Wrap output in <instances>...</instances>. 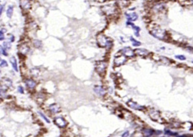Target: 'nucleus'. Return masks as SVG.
I'll use <instances>...</instances> for the list:
<instances>
[{
	"instance_id": "412c9836",
	"label": "nucleus",
	"mask_w": 193,
	"mask_h": 137,
	"mask_svg": "<svg viewBox=\"0 0 193 137\" xmlns=\"http://www.w3.org/2000/svg\"><path fill=\"white\" fill-rule=\"evenodd\" d=\"M6 32V30L4 28H2L0 30V41L4 40L5 39V37H4V33Z\"/></svg>"
},
{
	"instance_id": "2f4dec72",
	"label": "nucleus",
	"mask_w": 193,
	"mask_h": 137,
	"mask_svg": "<svg viewBox=\"0 0 193 137\" xmlns=\"http://www.w3.org/2000/svg\"><path fill=\"white\" fill-rule=\"evenodd\" d=\"M128 135H129V132H126V133H125L124 134H123L122 137H127V136H128Z\"/></svg>"
},
{
	"instance_id": "39448f33",
	"label": "nucleus",
	"mask_w": 193,
	"mask_h": 137,
	"mask_svg": "<svg viewBox=\"0 0 193 137\" xmlns=\"http://www.w3.org/2000/svg\"><path fill=\"white\" fill-rule=\"evenodd\" d=\"M127 104L128 105L129 107H131L133 109L136 110H139V111H144L146 110V107L142 106H140L137 103L135 102L132 101H129L127 103Z\"/></svg>"
},
{
	"instance_id": "72a5a7b5",
	"label": "nucleus",
	"mask_w": 193,
	"mask_h": 137,
	"mask_svg": "<svg viewBox=\"0 0 193 137\" xmlns=\"http://www.w3.org/2000/svg\"><path fill=\"white\" fill-rule=\"evenodd\" d=\"M0 61H1V57H0Z\"/></svg>"
},
{
	"instance_id": "9d476101",
	"label": "nucleus",
	"mask_w": 193,
	"mask_h": 137,
	"mask_svg": "<svg viewBox=\"0 0 193 137\" xmlns=\"http://www.w3.org/2000/svg\"><path fill=\"white\" fill-rule=\"evenodd\" d=\"M20 6L23 10H29L31 7L29 0H20Z\"/></svg>"
},
{
	"instance_id": "4468645a",
	"label": "nucleus",
	"mask_w": 193,
	"mask_h": 137,
	"mask_svg": "<svg viewBox=\"0 0 193 137\" xmlns=\"http://www.w3.org/2000/svg\"><path fill=\"white\" fill-rule=\"evenodd\" d=\"M10 62L11 65H12V67L13 68V69L15 70L16 72L18 71V65H17V62L16 59L14 56H11V58L10 59Z\"/></svg>"
},
{
	"instance_id": "aec40b11",
	"label": "nucleus",
	"mask_w": 193,
	"mask_h": 137,
	"mask_svg": "<svg viewBox=\"0 0 193 137\" xmlns=\"http://www.w3.org/2000/svg\"><path fill=\"white\" fill-rule=\"evenodd\" d=\"M130 41H131L132 42V44L134 46H139L141 45V43L140 42L136 40L135 39H134V38L131 37H130Z\"/></svg>"
},
{
	"instance_id": "473e14b6",
	"label": "nucleus",
	"mask_w": 193,
	"mask_h": 137,
	"mask_svg": "<svg viewBox=\"0 0 193 137\" xmlns=\"http://www.w3.org/2000/svg\"><path fill=\"white\" fill-rule=\"evenodd\" d=\"M10 39H11V42H13L14 40V37L13 36H11Z\"/></svg>"
},
{
	"instance_id": "6ab92c4d",
	"label": "nucleus",
	"mask_w": 193,
	"mask_h": 137,
	"mask_svg": "<svg viewBox=\"0 0 193 137\" xmlns=\"http://www.w3.org/2000/svg\"><path fill=\"white\" fill-rule=\"evenodd\" d=\"M20 51L22 52V54H26L29 51V47L27 46H26V45H23L20 48Z\"/></svg>"
},
{
	"instance_id": "f3484780",
	"label": "nucleus",
	"mask_w": 193,
	"mask_h": 137,
	"mask_svg": "<svg viewBox=\"0 0 193 137\" xmlns=\"http://www.w3.org/2000/svg\"><path fill=\"white\" fill-rule=\"evenodd\" d=\"M13 10L14 8L13 6H8L6 11L7 16H8V18H11V16H12L13 14Z\"/></svg>"
},
{
	"instance_id": "dca6fc26",
	"label": "nucleus",
	"mask_w": 193,
	"mask_h": 137,
	"mask_svg": "<svg viewBox=\"0 0 193 137\" xmlns=\"http://www.w3.org/2000/svg\"><path fill=\"white\" fill-rule=\"evenodd\" d=\"M126 16H127V19L130 21H135L137 19L138 15L135 12H133L131 14H126Z\"/></svg>"
},
{
	"instance_id": "20e7f679",
	"label": "nucleus",
	"mask_w": 193,
	"mask_h": 137,
	"mask_svg": "<svg viewBox=\"0 0 193 137\" xmlns=\"http://www.w3.org/2000/svg\"><path fill=\"white\" fill-rule=\"evenodd\" d=\"M127 61V57L123 55L122 54H120L115 56L114 59V64L116 67H120L124 64Z\"/></svg>"
},
{
	"instance_id": "2eb2a0df",
	"label": "nucleus",
	"mask_w": 193,
	"mask_h": 137,
	"mask_svg": "<svg viewBox=\"0 0 193 137\" xmlns=\"http://www.w3.org/2000/svg\"><path fill=\"white\" fill-rule=\"evenodd\" d=\"M49 108H50V111L53 113H55V114L58 113L60 111V107L58 104L55 103L51 104Z\"/></svg>"
},
{
	"instance_id": "f704fd0d",
	"label": "nucleus",
	"mask_w": 193,
	"mask_h": 137,
	"mask_svg": "<svg viewBox=\"0 0 193 137\" xmlns=\"http://www.w3.org/2000/svg\"><path fill=\"white\" fill-rule=\"evenodd\" d=\"M0 72H1V70H0Z\"/></svg>"
},
{
	"instance_id": "bb28decb",
	"label": "nucleus",
	"mask_w": 193,
	"mask_h": 137,
	"mask_svg": "<svg viewBox=\"0 0 193 137\" xmlns=\"http://www.w3.org/2000/svg\"><path fill=\"white\" fill-rule=\"evenodd\" d=\"M0 53H2L5 56H8V53L6 51L5 49L3 48L1 46H0Z\"/></svg>"
},
{
	"instance_id": "ddd939ff",
	"label": "nucleus",
	"mask_w": 193,
	"mask_h": 137,
	"mask_svg": "<svg viewBox=\"0 0 193 137\" xmlns=\"http://www.w3.org/2000/svg\"><path fill=\"white\" fill-rule=\"evenodd\" d=\"M25 85L28 88L32 89L36 86V82L31 79H28V80H25Z\"/></svg>"
},
{
	"instance_id": "b1692460",
	"label": "nucleus",
	"mask_w": 193,
	"mask_h": 137,
	"mask_svg": "<svg viewBox=\"0 0 193 137\" xmlns=\"http://www.w3.org/2000/svg\"><path fill=\"white\" fill-rule=\"evenodd\" d=\"M38 114H39L40 115V116L41 117H42V118H43L44 120L46 121V122H47V123H50V121H49V120L48 119V118L46 117V116H45L43 114H42V113L41 112H38Z\"/></svg>"
},
{
	"instance_id": "f03ea898",
	"label": "nucleus",
	"mask_w": 193,
	"mask_h": 137,
	"mask_svg": "<svg viewBox=\"0 0 193 137\" xmlns=\"http://www.w3.org/2000/svg\"><path fill=\"white\" fill-rule=\"evenodd\" d=\"M150 33L153 36L159 39H164L166 37V32L159 26H153L150 30Z\"/></svg>"
},
{
	"instance_id": "7c9ffc66",
	"label": "nucleus",
	"mask_w": 193,
	"mask_h": 137,
	"mask_svg": "<svg viewBox=\"0 0 193 137\" xmlns=\"http://www.w3.org/2000/svg\"><path fill=\"white\" fill-rule=\"evenodd\" d=\"M3 9H4V6H3L2 5H0V16H1V14H2Z\"/></svg>"
},
{
	"instance_id": "f257e3e1",
	"label": "nucleus",
	"mask_w": 193,
	"mask_h": 137,
	"mask_svg": "<svg viewBox=\"0 0 193 137\" xmlns=\"http://www.w3.org/2000/svg\"><path fill=\"white\" fill-rule=\"evenodd\" d=\"M97 41L98 45L102 47H106L109 49L111 48L113 45L112 39L110 38L107 37L103 34L98 35L97 37Z\"/></svg>"
},
{
	"instance_id": "a211bd4d",
	"label": "nucleus",
	"mask_w": 193,
	"mask_h": 137,
	"mask_svg": "<svg viewBox=\"0 0 193 137\" xmlns=\"http://www.w3.org/2000/svg\"><path fill=\"white\" fill-rule=\"evenodd\" d=\"M127 23V24L131 25L133 29H135V35H136V36H137V37L139 36V31H140V28L138 27L135 26V25L134 24L131 23V22H128Z\"/></svg>"
},
{
	"instance_id": "9b49d317",
	"label": "nucleus",
	"mask_w": 193,
	"mask_h": 137,
	"mask_svg": "<svg viewBox=\"0 0 193 137\" xmlns=\"http://www.w3.org/2000/svg\"><path fill=\"white\" fill-rule=\"evenodd\" d=\"M93 90H94L95 92L97 95L100 96H104L106 93L105 90L103 87L99 85L95 86L94 87V89H93Z\"/></svg>"
},
{
	"instance_id": "393cba45",
	"label": "nucleus",
	"mask_w": 193,
	"mask_h": 137,
	"mask_svg": "<svg viewBox=\"0 0 193 137\" xmlns=\"http://www.w3.org/2000/svg\"><path fill=\"white\" fill-rule=\"evenodd\" d=\"M165 134L168 135H172V136H177V133L172 132L171 131L169 130H165Z\"/></svg>"
},
{
	"instance_id": "cd10ccee",
	"label": "nucleus",
	"mask_w": 193,
	"mask_h": 137,
	"mask_svg": "<svg viewBox=\"0 0 193 137\" xmlns=\"http://www.w3.org/2000/svg\"><path fill=\"white\" fill-rule=\"evenodd\" d=\"M8 64L5 60H2V62H1V63H0V67H8Z\"/></svg>"
},
{
	"instance_id": "6e6552de",
	"label": "nucleus",
	"mask_w": 193,
	"mask_h": 137,
	"mask_svg": "<svg viewBox=\"0 0 193 137\" xmlns=\"http://www.w3.org/2000/svg\"><path fill=\"white\" fill-rule=\"evenodd\" d=\"M149 116L154 121H157L159 119L160 117V114L159 111L155 110H151L149 112Z\"/></svg>"
},
{
	"instance_id": "0eeeda50",
	"label": "nucleus",
	"mask_w": 193,
	"mask_h": 137,
	"mask_svg": "<svg viewBox=\"0 0 193 137\" xmlns=\"http://www.w3.org/2000/svg\"><path fill=\"white\" fill-rule=\"evenodd\" d=\"M54 122H55V124L57 126L61 128H65L67 125V122H66V120L62 117H57L55 118Z\"/></svg>"
},
{
	"instance_id": "4be33fe9",
	"label": "nucleus",
	"mask_w": 193,
	"mask_h": 137,
	"mask_svg": "<svg viewBox=\"0 0 193 137\" xmlns=\"http://www.w3.org/2000/svg\"><path fill=\"white\" fill-rule=\"evenodd\" d=\"M6 86H5L0 87V97H4V96H5L6 93Z\"/></svg>"
},
{
	"instance_id": "c85d7f7f",
	"label": "nucleus",
	"mask_w": 193,
	"mask_h": 137,
	"mask_svg": "<svg viewBox=\"0 0 193 137\" xmlns=\"http://www.w3.org/2000/svg\"><path fill=\"white\" fill-rule=\"evenodd\" d=\"M175 57H176V58L180 59V60H185V59H186L185 56H184V55H176L175 56Z\"/></svg>"
},
{
	"instance_id": "a878e982",
	"label": "nucleus",
	"mask_w": 193,
	"mask_h": 137,
	"mask_svg": "<svg viewBox=\"0 0 193 137\" xmlns=\"http://www.w3.org/2000/svg\"><path fill=\"white\" fill-rule=\"evenodd\" d=\"M4 46L5 49H10L11 47V45L9 42H4Z\"/></svg>"
},
{
	"instance_id": "5701e85b",
	"label": "nucleus",
	"mask_w": 193,
	"mask_h": 137,
	"mask_svg": "<svg viewBox=\"0 0 193 137\" xmlns=\"http://www.w3.org/2000/svg\"><path fill=\"white\" fill-rule=\"evenodd\" d=\"M34 45L35 47L37 48H39L42 46V42L38 40V39H35L34 41Z\"/></svg>"
},
{
	"instance_id": "423d86ee",
	"label": "nucleus",
	"mask_w": 193,
	"mask_h": 137,
	"mask_svg": "<svg viewBox=\"0 0 193 137\" xmlns=\"http://www.w3.org/2000/svg\"><path fill=\"white\" fill-rule=\"evenodd\" d=\"M122 54L127 58H133L135 55L134 50H133L130 47H126L122 49L121 51Z\"/></svg>"
},
{
	"instance_id": "7ed1b4c3",
	"label": "nucleus",
	"mask_w": 193,
	"mask_h": 137,
	"mask_svg": "<svg viewBox=\"0 0 193 137\" xmlns=\"http://www.w3.org/2000/svg\"><path fill=\"white\" fill-rule=\"evenodd\" d=\"M108 67V63L105 61H99L96 62L95 70L98 74L101 77H104L105 75L106 70Z\"/></svg>"
},
{
	"instance_id": "c756f323",
	"label": "nucleus",
	"mask_w": 193,
	"mask_h": 137,
	"mask_svg": "<svg viewBox=\"0 0 193 137\" xmlns=\"http://www.w3.org/2000/svg\"><path fill=\"white\" fill-rule=\"evenodd\" d=\"M18 92L21 93V94H23L24 93L23 87L22 86H19L18 87Z\"/></svg>"
},
{
	"instance_id": "f8f14e48",
	"label": "nucleus",
	"mask_w": 193,
	"mask_h": 137,
	"mask_svg": "<svg viewBox=\"0 0 193 137\" xmlns=\"http://www.w3.org/2000/svg\"><path fill=\"white\" fill-rule=\"evenodd\" d=\"M143 134L145 137H151L154 134L155 131L154 130L151 129H147V128H145V129H143L142 130Z\"/></svg>"
},
{
	"instance_id": "1a4fd4ad",
	"label": "nucleus",
	"mask_w": 193,
	"mask_h": 137,
	"mask_svg": "<svg viewBox=\"0 0 193 137\" xmlns=\"http://www.w3.org/2000/svg\"><path fill=\"white\" fill-rule=\"evenodd\" d=\"M134 52L135 54L142 57H145L148 54V51L144 49H137L134 50Z\"/></svg>"
}]
</instances>
